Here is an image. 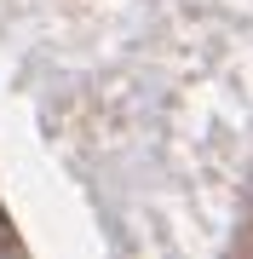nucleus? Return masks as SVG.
Returning a JSON list of instances; mask_svg holds the SVG:
<instances>
[]
</instances>
